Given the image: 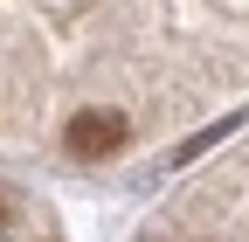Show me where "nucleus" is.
I'll return each instance as SVG.
<instances>
[{"instance_id": "f257e3e1", "label": "nucleus", "mask_w": 249, "mask_h": 242, "mask_svg": "<svg viewBox=\"0 0 249 242\" xmlns=\"http://www.w3.org/2000/svg\"><path fill=\"white\" fill-rule=\"evenodd\" d=\"M62 138H70L76 159H111L118 145H124V118L118 111H76L70 125H62Z\"/></svg>"}, {"instance_id": "f03ea898", "label": "nucleus", "mask_w": 249, "mask_h": 242, "mask_svg": "<svg viewBox=\"0 0 249 242\" xmlns=\"http://www.w3.org/2000/svg\"><path fill=\"white\" fill-rule=\"evenodd\" d=\"M7 215H14V201H7V187H0V228H7Z\"/></svg>"}]
</instances>
